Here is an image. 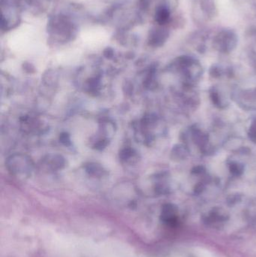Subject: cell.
Wrapping results in <instances>:
<instances>
[{
    "label": "cell",
    "instance_id": "obj_1",
    "mask_svg": "<svg viewBox=\"0 0 256 257\" xmlns=\"http://www.w3.org/2000/svg\"><path fill=\"white\" fill-rule=\"evenodd\" d=\"M9 170L18 177H29L33 172V163L31 159L23 154H15L9 157L6 162Z\"/></svg>",
    "mask_w": 256,
    "mask_h": 257
},
{
    "label": "cell",
    "instance_id": "obj_2",
    "mask_svg": "<svg viewBox=\"0 0 256 257\" xmlns=\"http://www.w3.org/2000/svg\"><path fill=\"white\" fill-rule=\"evenodd\" d=\"M85 169L86 172L91 176L101 178L105 174V171L104 170L103 167L96 163H90L86 166Z\"/></svg>",
    "mask_w": 256,
    "mask_h": 257
},
{
    "label": "cell",
    "instance_id": "obj_3",
    "mask_svg": "<svg viewBox=\"0 0 256 257\" xmlns=\"http://www.w3.org/2000/svg\"><path fill=\"white\" fill-rule=\"evenodd\" d=\"M49 166L54 170H60L66 166V160L61 156L54 155L49 161Z\"/></svg>",
    "mask_w": 256,
    "mask_h": 257
},
{
    "label": "cell",
    "instance_id": "obj_4",
    "mask_svg": "<svg viewBox=\"0 0 256 257\" xmlns=\"http://www.w3.org/2000/svg\"><path fill=\"white\" fill-rule=\"evenodd\" d=\"M135 157H136V152L132 148H125L122 150L120 154V158L126 163H132V158H135Z\"/></svg>",
    "mask_w": 256,
    "mask_h": 257
},
{
    "label": "cell",
    "instance_id": "obj_5",
    "mask_svg": "<svg viewBox=\"0 0 256 257\" xmlns=\"http://www.w3.org/2000/svg\"><path fill=\"white\" fill-rule=\"evenodd\" d=\"M169 18V12L166 8L162 7L158 10L156 14V20L159 24H162L166 22Z\"/></svg>",
    "mask_w": 256,
    "mask_h": 257
},
{
    "label": "cell",
    "instance_id": "obj_6",
    "mask_svg": "<svg viewBox=\"0 0 256 257\" xmlns=\"http://www.w3.org/2000/svg\"><path fill=\"white\" fill-rule=\"evenodd\" d=\"M230 170L234 175H239L243 172V167H242L241 165L237 164V163H232L230 166Z\"/></svg>",
    "mask_w": 256,
    "mask_h": 257
},
{
    "label": "cell",
    "instance_id": "obj_7",
    "mask_svg": "<svg viewBox=\"0 0 256 257\" xmlns=\"http://www.w3.org/2000/svg\"><path fill=\"white\" fill-rule=\"evenodd\" d=\"M60 141L62 144L66 145V146L71 145L70 137H69V134H67V133H62L60 136Z\"/></svg>",
    "mask_w": 256,
    "mask_h": 257
},
{
    "label": "cell",
    "instance_id": "obj_8",
    "mask_svg": "<svg viewBox=\"0 0 256 257\" xmlns=\"http://www.w3.org/2000/svg\"><path fill=\"white\" fill-rule=\"evenodd\" d=\"M249 136H250L251 139L253 141H256V120L252 123L251 126L250 130H249Z\"/></svg>",
    "mask_w": 256,
    "mask_h": 257
}]
</instances>
